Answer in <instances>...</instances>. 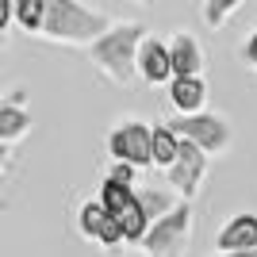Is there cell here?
Wrapping results in <instances>:
<instances>
[{
    "instance_id": "13",
    "label": "cell",
    "mask_w": 257,
    "mask_h": 257,
    "mask_svg": "<svg viewBox=\"0 0 257 257\" xmlns=\"http://www.w3.org/2000/svg\"><path fill=\"white\" fill-rule=\"evenodd\" d=\"M181 146H184V139L169 127V123L154 127V165H158V169L169 173L173 165H177V158H181Z\"/></svg>"
},
{
    "instance_id": "5",
    "label": "cell",
    "mask_w": 257,
    "mask_h": 257,
    "mask_svg": "<svg viewBox=\"0 0 257 257\" xmlns=\"http://www.w3.org/2000/svg\"><path fill=\"white\" fill-rule=\"evenodd\" d=\"M107 154L111 161H127L135 169L154 165V127L142 119H119V127L107 135Z\"/></svg>"
},
{
    "instance_id": "21",
    "label": "cell",
    "mask_w": 257,
    "mask_h": 257,
    "mask_svg": "<svg viewBox=\"0 0 257 257\" xmlns=\"http://www.w3.org/2000/svg\"><path fill=\"white\" fill-rule=\"evenodd\" d=\"M234 257H257V249H249V253H234Z\"/></svg>"
},
{
    "instance_id": "4",
    "label": "cell",
    "mask_w": 257,
    "mask_h": 257,
    "mask_svg": "<svg viewBox=\"0 0 257 257\" xmlns=\"http://www.w3.org/2000/svg\"><path fill=\"white\" fill-rule=\"evenodd\" d=\"M169 127L181 135L184 142H196L207 158H223L234 142V131H230V119L219 115V111H204V115H173Z\"/></svg>"
},
{
    "instance_id": "17",
    "label": "cell",
    "mask_w": 257,
    "mask_h": 257,
    "mask_svg": "<svg viewBox=\"0 0 257 257\" xmlns=\"http://www.w3.org/2000/svg\"><path fill=\"white\" fill-rule=\"evenodd\" d=\"M238 12H242L238 0H204V4H200V20H204L207 31H223L226 20L238 16Z\"/></svg>"
},
{
    "instance_id": "10",
    "label": "cell",
    "mask_w": 257,
    "mask_h": 257,
    "mask_svg": "<svg viewBox=\"0 0 257 257\" xmlns=\"http://www.w3.org/2000/svg\"><path fill=\"white\" fill-rule=\"evenodd\" d=\"M169 54H173V69H177V77H200L204 73V46H200V39H196L192 31H173L169 39Z\"/></svg>"
},
{
    "instance_id": "14",
    "label": "cell",
    "mask_w": 257,
    "mask_h": 257,
    "mask_svg": "<svg viewBox=\"0 0 257 257\" xmlns=\"http://www.w3.org/2000/svg\"><path fill=\"white\" fill-rule=\"evenodd\" d=\"M177 204H181V196L165 192V188H139V207L146 211L150 223H161V219H165Z\"/></svg>"
},
{
    "instance_id": "6",
    "label": "cell",
    "mask_w": 257,
    "mask_h": 257,
    "mask_svg": "<svg viewBox=\"0 0 257 257\" xmlns=\"http://www.w3.org/2000/svg\"><path fill=\"white\" fill-rule=\"evenodd\" d=\"M207 169H211V158H207L196 142H184V146H181V158H177V165L165 173V181L173 184V192L181 196V200L192 204L196 196H200V188H204Z\"/></svg>"
},
{
    "instance_id": "8",
    "label": "cell",
    "mask_w": 257,
    "mask_h": 257,
    "mask_svg": "<svg viewBox=\"0 0 257 257\" xmlns=\"http://www.w3.org/2000/svg\"><path fill=\"white\" fill-rule=\"evenodd\" d=\"M257 249V215L253 211H238L226 219V226L215 234V253L219 257H234Z\"/></svg>"
},
{
    "instance_id": "15",
    "label": "cell",
    "mask_w": 257,
    "mask_h": 257,
    "mask_svg": "<svg viewBox=\"0 0 257 257\" xmlns=\"http://www.w3.org/2000/svg\"><path fill=\"white\" fill-rule=\"evenodd\" d=\"M96 200L119 219L127 207H135V200H139V188H127V184H115V181H107V177H104V184H100V196H96Z\"/></svg>"
},
{
    "instance_id": "2",
    "label": "cell",
    "mask_w": 257,
    "mask_h": 257,
    "mask_svg": "<svg viewBox=\"0 0 257 257\" xmlns=\"http://www.w3.org/2000/svg\"><path fill=\"white\" fill-rule=\"evenodd\" d=\"M146 39H150L146 23H139V20H119L96 46H88V62L96 65L111 85L127 88L131 81L139 77V50H142Z\"/></svg>"
},
{
    "instance_id": "16",
    "label": "cell",
    "mask_w": 257,
    "mask_h": 257,
    "mask_svg": "<svg viewBox=\"0 0 257 257\" xmlns=\"http://www.w3.org/2000/svg\"><path fill=\"white\" fill-rule=\"evenodd\" d=\"M46 23V0H16V27L27 35H43Z\"/></svg>"
},
{
    "instance_id": "18",
    "label": "cell",
    "mask_w": 257,
    "mask_h": 257,
    "mask_svg": "<svg viewBox=\"0 0 257 257\" xmlns=\"http://www.w3.org/2000/svg\"><path fill=\"white\" fill-rule=\"evenodd\" d=\"M135 165H127V161H111V169H107V181L115 184H127V188H135Z\"/></svg>"
},
{
    "instance_id": "7",
    "label": "cell",
    "mask_w": 257,
    "mask_h": 257,
    "mask_svg": "<svg viewBox=\"0 0 257 257\" xmlns=\"http://www.w3.org/2000/svg\"><path fill=\"white\" fill-rule=\"evenodd\" d=\"M77 230L88 238V242H96V246L111 249L123 242V226L111 211H107L100 200H85V204L77 207Z\"/></svg>"
},
{
    "instance_id": "20",
    "label": "cell",
    "mask_w": 257,
    "mask_h": 257,
    "mask_svg": "<svg viewBox=\"0 0 257 257\" xmlns=\"http://www.w3.org/2000/svg\"><path fill=\"white\" fill-rule=\"evenodd\" d=\"M23 100H27V88H12V92L0 100V104H16V107H23Z\"/></svg>"
},
{
    "instance_id": "11",
    "label": "cell",
    "mask_w": 257,
    "mask_h": 257,
    "mask_svg": "<svg viewBox=\"0 0 257 257\" xmlns=\"http://www.w3.org/2000/svg\"><path fill=\"white\" fill-rule=\"evenodd\" d=\"M169 104L177 115H204L207 111V85L204 77H177L169 85Z\"/></svg>"
},
{
    "instance_id": "3",
    "label": "cell",
    "mask_w": 257,
    "mask_h": 257,
    "mask_svg": "<svg viewBox=\"0 0 257 257\" xmlns=\"http://www.w3.org/2000/svg\"><path fill=\"white\" fill-rule=\"evenodd\" d=\"M192 226H196L192 204L181 200L161 223L150 226V234L142 242V257H184V249L192 242Z\"/></svg>"
},
{
    "instance_id": "1",
    "label": "cell",
    "mask_w": 257,
    "mask_h": 257,
    "mask_svg": "<svg viewBox=\"0 0 257 257\" xmlns=\"http://www.w3.org/2000/svg\"><path fill=\"white\" fill-rule=\"evenodd\" d=\"M115 23L119 20H111V12L88 8L81 0H46V23L39 39L62 46H96Z\"/></svg>"
},
{
    "instance_id": "9",
    "label": "cell",
    "mask_w": 257,
    "mask_h": 257,
    "mask_svg": "<svg viewBox=\"0 0 257 257\" xmlns=\"http://www.w3.org/2000/svg\"><path fill=\"white\" fill-rule=\"evenodd\" d=\"M139 77L146 85H173V81H177L169 43H161L158 35H150V39L142 43V50H139Z\"/></svg>"
},
{
    "instance_id": "19",
    "label": "cell",
    "mask_w": 257,
    "mask_h": 257,
    "mask_svg": "<svg viewBox=\"0 0 257 257\" xmlns=\"http://www.w3.org/2000/svg\"><path fill=\"white\" fill-rule=\"evenodd\" d=\"M238 54H242L246 69H253V73H257V27L246 35V43H242V50H238Z\"/></svg>"
},
{
    "instance_id": "12",
    "label": "cell",
    "mask_w": 257,
    "mask_h": 257,
    "mask_svg": "<svg viewBox=\"0 0 257 257\" xmlns=\"http://www.w3.org/2000/svg\"><path fill=\"white\" fill-rule=\"evenodd\" d=\"M31 111L27 107H16V104H0V146H4V161L12 158V146L31 135Z\"/></svg>"
}]
</instances>
